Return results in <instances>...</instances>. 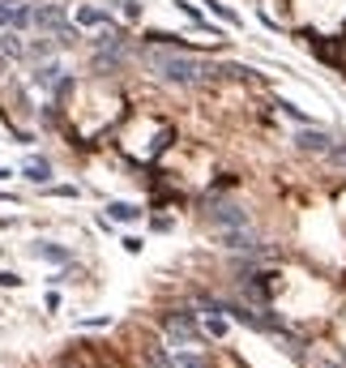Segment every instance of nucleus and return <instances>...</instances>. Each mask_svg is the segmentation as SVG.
<instances>
[{
    "instance_id": "7",
    "label": "nucleus",
    "mask_w": 346,
    "mask_h": 368,
    "mask_svg": "<svg viewBox=\"0 0 346 368\" xmlns=\"http://www.w3.org/2000/svg\"><path fill=\"white\" fill-rule=\"evenodd\" d=\"M21 180H30V184H43V189H47V184H51V163H47V159H39V154H34V159H26V167H21Z\"/></svg>"
},
{
    "instance_id": "17",
    "label": "nucleus",
    "mask_w": 346,
    "mask_h": 368,
    "mask_svg": "<svg viewBox=\"0 0 346 368\" xmlns=\"http://www.w3.org/2000/svg\"><path fill=\"white\" fill-rule=\"evenodd\" d=\"M51 197H81V189H73V184H60V189H47Z\"/></svg>"
},
{
    "instance_id": "16",
    "label": "nucleus",
    "mask_w": 346,
    "mask_h": 368,
    "mask_svg": "<svg viewBox=\"0 0 346 368\" xmlns=\"http://www.w3.org/2000/svg\"><path fill=\"white\" fill-rule=\"evenodd\" d=\"M0 287H21V274L17 270H0Z\"/></svg>"
},
{
    "instance_id": "20",
    "label": "nucleus",
    "mask_w": 346,
    "mask_h": 368,
    "mask_svg": "<svg viewBox=\"0 0 346 368\" xmlns=\"http://www.w3.org/2000/svg\"><path fill=\"white\" fill-rule=\"evenodd\" d=\"M141 249H146V244H141L137 236H124V253H141Z\"/></svg>"
},
{
    "instance_id": "1",
    "label": "nucleus",
    "mask_w": 346,
    "mask_h": 368,
    "mask_svg": "<svg viewBox=\"0 0 346 368\" xmlns=\"http://www.w3.org/2000/svg\"><path fill=\"white\" fill-rule=\"evenodd\" d=\"M205 219L218 232L223 249H231V253H257L261 249V236H257V227H253V219H248V210L240 202H223L218 197V202L205 206Z\"/></svg>"
},
{
    "instance_id": "14",
    "label": "nucleus",
    "mask_w": 346,
    "mask_h": 368,
    "mask_svg": "<svg viewBox=\"0 0 346 368\" xmlns=\"http://www.w3.org/2000/svg\"><path fill=\"white\" fill-rule=\"evenodd\" d=\"M278 107H283V116H291L295 124H312V116H308V111H300L295 103H287V99H278Z\"/></svg>"
},
{
    "instance_id": "15",
    "label": "nucleus",
    "mask_w": 346,
    "mask_h": 368,
    "mask_svg": "<svg viewBox=\"0 0 346 368\" xmlns=\"http://www.w3.org/2000/svg\"><path fill=\"white\" fill-rule=\"evenodd\" d=\"M111 326V317H81L77 322V330H107Z\"/></svg>"
},
{
    "instance_id": "3",
    "label": "nucleus",
    "mask_w": 346,
    "mask_h": 368,
    "mask_svg": "<svg viewBox=\"0 0 346 368\" xmlns=\"http://www.w3.org/2000/svg\"><path fill=\"white\" fill-rule=\"evenodd\" d=\"M163 330L180 343V347H193V343H201V326H197V313H188V309H175V313H167L163 317Z\"/></svg>"
},
{
    "instance_id": "9",
    "label": "nucleus",
    "mask_w": 346,
    "mask_h": 368,
    "mask_svg": "<svg viewBox=\"0 0 346 368\" xmlns=\"http://www.w3.org/2000/svg\"><path fill=\"white\" fill-rule=\"evenodd\" d=\"M205 9H210V17H218V21H227L231 30H244V17L231 9V4H223V0H201Z\"/></svg>"
},
{
    "instance_id": "5",
    "label": "nucleus",
    "mask_w": 346,
    "mask_h": 368,
    "mask_svg": "<svg viewBox=\"0 0 346 368\" xmlns=\"http://www.w3.org/2000/svg\"><path fill=\"white\" fill-rule=\"evenodd\" d=\"M30 257L51 262V266H68V262H73V253H68L64 244H56V240H34V244H30Z\"/></svg>"
},
{
    "instance_id": "6",
    "label": "nucleus",
    "mask_w": 346,
    "mask_h": 368,
    "mask_svg": "<svg viewBox=\"0 0 346 368\" xmlns=\"http://www.w3.org/2000/svg\"><path fill=\"white\" fill-rule=\"evenodd\" d=\"M30 81H34L39 90H47V94H56V90L64 86V69H60V64H39Z\"/></svg>"
},
{
    "instance_id": "2",
    "label": "nucleus",
    "mask_w": 346,
    "mask_h": 368,
    "mask_svg": "<svg viewBox=\"0 0 346 368\" xmlns=\"http://www.w3.org/2000/svg\"><path fill=\"white\" fill-rule=\"evenodd\" d=\"M150 69L171 86H197L210 77V64L197 56H184L180 47H150Z\"/></svg>"
},
{
    "instance_id": "4",
    "label": "nucleus",
    "mask_w": 346,
    "mask_h": 368,
    "mask_svg": "<svg viewBox=\"0 0 346 368\" xmlns=\"http://www.w3.org/2000/svg\"><path fill=\"white\" fill-rule=\"evenodd\" d=\"M295 146H300L304 154H321V159H330V154H334V146H338V137H334L330 129L300 124V133H295Z\"/></svg>"
},
{
    "instance_id": "8",
    "label": "nucleus",
    "mask_w": 346,
    "mask_h": 368,
    "mask_svg": "<svg viewBox=\"0 0 346 368\" xmlns=\"http://www.w3.org/2000/svg\"><path fill=\"white\" fill-rule=\"evenodd\" d=\"M111 223H137L141 219V206L137 202H107V210H103Z\"/></svg>"
},
{
    "instance_id": "12",
    "label": "nucleus",
    "mask_w": 346,
    "mask_h": 368,
    "mask_svg": "<svg viewBox=\"0 0 346 368\" xmlns=\"http://www.w3.org/2000/svg\"><path fill=\"white\" fill-rule=\"evenodd\" d=\"M175 9H180V13H184L188 21H197V26H205V30H210V21H205V13H201V9H197L193 0H175Z\"/></svg>"
},
{
    "instance_id": "19",
    "label": "nucleus",
    "mask_w": 346,
    "mask_h": 368,
    "mask_svg": "<svg viewBox=\"0 0 346 368\" xmlns=\"http://www.w3.org/2000/svg\"><path fill=\"white\" fill-rule=\"evenodd\" d=\"M120 4H124V17H133V21L141 17V4H137V0H120Z\"/></svg>"
},
{
    "instance_id": "10",
    "label": "nucleus",
    "mask_w": 346,
    "mask_h": 368,
    "mask_svg": "<svg viewBox=\"0 0 346 368\" xmlns=\"http://www.w3.org/2000/svg\"><path fill=\"white\" fill-rule=\"evenodd\" d=\"M73 21H77V26H111V17H107L103 9H94V4H81V9L73 13Z\"/></svg>"
},
{
    "instance_id": "11",
    "label": "nucleus",
    "mask_w": 346,
    "mask_h": 368,
    "mask_svg": "<svg viewBox=\"0 0 346 368\" xmlns=\"http://www.w3.org/2000/svg\"><path fill=\"white\" fill-rule=\"evenodd\" d=\"M146 364L150 368H175V356L167 347H146Z\"/></svg>"
},
{
    "instance_id": "13",
    "label": "nucleus",
    "mask_w": 346,
    "mask_h": 368,
    "mask_svg": "<svg viewBox=\"0 0 346 368\" xmlns=\"http://www.w3.org/2000/svg\"><path fill=\"white\" fill-rule=\"evenodd\" d=\"M175 368H205V360H201L197 352H188V347H180V352H175Z\"/></svg>"
},
{
    "instance_id": "18",
    "label": "nucleus",
    "mask_w": 346,
    "mask_h": 368,
    "mask_svg": "<svg viewBox=\"0 0 346 368\" xmlns=\"http://www.w3.org/2000/svg\"><path fill=\"white\" fill-rule=\"evenodd\" d=\"M205 330H210V334H218V339H223V334H227V322H223V317H210V322H205Z\"/></svg>"
},
{
    "instance_id": "21",
    "label": "nucleus",
    "mask_w": 346,
    "mask_h": 368,
    "mask_svg": "<svg viewBox=\"0 0 346 368\" xmlns=\"http://www.w3.org/2000/svg\"><path fill=\"white\" fill-rule=\"evenodd\" d=\"M4 180H13V171H9V167H0V184H4Z\"/></svg>"
}]
</instances>
